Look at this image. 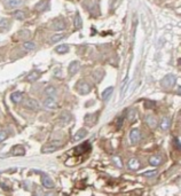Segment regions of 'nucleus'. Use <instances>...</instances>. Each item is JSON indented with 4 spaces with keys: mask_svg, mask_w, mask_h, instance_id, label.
<instances>
[{
    "mask_svg": "<svg viewBox=\"0 0 181 196\" xmlns=\"http://www.w3.org/2000/svg\"><path fill=\"white\" fill-rule=\"evenodd\" d=\"M23 48H24L25 51H33V49L36 48V45H34L33 43H31V41H25V43L23 44Z\"/></svg>",
    "mask_w": 181,
    "mask_h": 196,
    "instance_id": "nucleus-27",
    "label": "nucleus"
},
{
    "mask_svg": "<svg viewBox=\"0 0 181 196\" xmlns=\"http://www.w3.org/2000/svg\"><path fill=\"white\" fill-rule=\"evenodd\" d=\"M142 174L145 177H155L157 174V171H147V172H143Z\"/></svg>",
    "mask_w": 181,
    "mask_h": 196,
    "instance_id": "nucleus-31",
    "label": "nucleus"
},
{
    "mask_svg": "<svg viewBox=\"0 0 181 196\" xmlns=\"http://www.w3.org/2000/svg\"><path fill=\"white\" fill-rule=\"evenodd\" d=\"M55 51L57 53H60V54H66V53L69 52V46L68 45H60V46H57L55 48Z\"/></svg>",
    "mask_w": 181,
    "mask_h": 196,
    "instance_id": "nucleus-26",
    "label": "nucleus"
},
{
    "mask_svg": "<svg viewBox=\"0 0 181 196\" xmlns=\"http://www.w3.org/2000/svg\"><path fill=\"white\" fill-rule=\"evenodd\" d=\"M136 118H138V111H136V109H130V111L127 114V119L131 123H133L134 120H136Z\"/></svg>",
    "mask_w": 181,
    "mask_h": 196,
    "instance_id": "nucleus-21",
    "label": "nucleus"
},
{
    "mask_svg": "<svg viewBox=\"0 0 181 196\" xmlns=\"http://www.w3.org/2000/svg\"><path fill=\"white\" fill-rule=\"evenodd\" d=\"M24 107H26L29 109H32V110H39L40 109V104L34 99H28V100H25Z\"/></svg>",
    "mask_w": 181,
    "mask_h": 196,
    "instance_id": "nucleus-3",
    "label": "nucleus"
},
{
    "mask_svg": "<svg viewBox=\"0 0 181 196\" xmlns=\"http://www.w3.org/2000/svg\"><path fill=\"white\" fill-rule=\"evenodd\" d=\"M161 162H162V157L159 155H155V156H151L149 158V163L153 166H158L161 164Z\"/></svg>",
    "mask_w": 181,
    "mask_h": 196,
    "instance_id": "nucleus-18",
    "label": "nucleus"
},
{
    "mask_svg": "<svg viewBox=\"0 0 181 196\" xmlns=\"http://www.w3.org/2000/svg\"><path fill=\"white\" fill-rule=\"evenodd\" d=\"M39 77H40V72H39V71H33V72H31V74H29V75L26 76L25 80H26V82H30V83H33V82L38 80Z\"/></svg>",
    "mask_w": 181,
    "mask_h": 196,
    "instance_id": "nucleus-12",
    "label": "nucleus"
},
{
    "mask_svg": "<svg viewBox=\"0 0 181 196\" xmlns=\"http://www.w3.org/2000/svg\"><path fill=\"white\" fill-rule=\"evenodd\" d=\"M22 99H23V94H22L21 92H14V93H11V94H10V100H11L14 103H18V102H21V101H22Z\"/></svg>",
    "mask_w": 181,
    "mask_h": 196,
    "instance_id": "nucleus-19",
    "label": "nucleus"
},
{
    "mask_svg": "<svg viewBox=\"0 0 181 196\" xmlns=\"http://www.w3.org/2000/svg\"><path fill=\"white\" fill-rule=\"evenodd\" d=\"M82 25H83V21H82L80 14L77 11V13H76V16H75V28H76V29H80Z\"/></svg>",
    "mask_w": 181,
    "mask_h": 196,
    "instance_id": "nucleus-24",
    "label": "nucleus"
},
{
    "mask_svg": "<svg viewBox=\"0 0 181 196\" xmlns=\"http://www.w3.org/2000/svg\"><path fill=\"white\" fill-rule=\"evenodd\" d=\"M44 107L46 109H48V110H53V109H55L57 107V104H56L55 100L53 98H47L44 100Z\"/></svg>",
    "mask_w": 181,
    "mask_h": 196,
    "instance_id": "nucleus-7",
    "label": "nucleus"
},
{
    "mask_svg": "<svg viewBox=\"0 0 181 196\" xmlns=\"http://www.w3.org/2000/svg\"><path fill=\"white\" fill-rule=\"evenodd\" d=\"M5 5L8 8H16L22 5V0H5Z\"/></svg>",
    "mask_w": 181,
    "mask_h": 196,
    "instance_id": "nucleus-13",
    "label": "nucleus"
},
{
    "mask_svg": "<svg viewBox=\"0 0 181 196\" xmlns=\"http://www.w3.org/2000/svg\"><path fill=\"white\" fill-rule=\"evenodd\" d=\"M52 29L53 30H56V31H61V30H64L66 29V23L61 18H56L52 22Z\"/></svg>",
    "mask_w": 181,
    "mask_h": 196,
    "instance_id": "nucleus-4",
    "label": "nucleus"
},
{
    "mask_svg": "<svg viewBox=\"0 0 181 196\" xmlns=\"http://www.w3.org/2000/svg\"><path fill=\"white\" fill-rule=\"evenodd\" d=\"M112 161L115 162V164H116L118 168H122V166H123V163H122L119 156H113V157H112Z\"/></svg>",
    "mask_w": 181,
    "mask_h": 196,
    "instance_id": "nucleus-30",
    "label": "nucleus"
},
{
    "mask_svg": "<svg viewBox=\"0 0 181 196\" xmlns=\"http://www.w3.org/2000/svg\"><path fill=\"white\" fill-rule=\"evenodd\" d=\"M176 80H177L176 76L172 75V74H169V75H166V76L162 79V86H163L164 89H171V87L174 86Z\"/></svg>",
    "mask_w": 181,
    "mask_h": 196,
    "instance_id": "nucleus-1",
    "label": "nucleus"
},
{
    "mask_svg": "<svg viewBox=\"0 0 181 196\" xmlns=\"http://www.w3.org/2000/svg\"><path fill=\"white\" fill-rule=\"evenodd\" d=\"M6 138H7V133H6L3 130H1V133H0V141L3 142V141L6 140Z\"/></svg>",
    "mask_w": 181,
    "mask_h": 196,
    "instance_id": "nucleus-32",
    "label": "nucleus"
},
{
    "mask_svg": "<svg viewBox=\"0 0 181 196\" xmlns=\"http://www.w3.org/2000/svg\"><path fill=\"white\" fill-rule=\"evenodd\" d=\"M70 120H71V115H70L68 111H64V112L61 114V116H60V123H61L62 126L69 124Z\"/></svg>",
    "mask_w": 181,
    "mask_h": 196,
    "instance_id": "nucleus-9",
    "label": "nucleus"
},
{
    "mask_svg": "<svg viewBox=\"0 0 181 196\" xmlns=\"http://www.w3.org/2000/svg\"><path fill=\"white\" fill-rule=\"evenodd\" d=\"M86 134H87V131L85 130V128H80L75 135H74V141H79L80 139H83V138H85L86 137Z\"/></svg>",
    "mask_w": 181,
    "mask_h": 196,
    "instance_id": "nucleus-17",
    "label": "nucleus"
},
{
    "mask_svg": "<svg viewBox=\"0 0 181 196\" xmlns=\"http://www.w3.org/2000/svg\"><path fill=\"white\" fill-rule=\"evenodd\" d=\"M122 124H123V117H119V118H118V124H117V128H120V127H122Z\"/></svg>",
    "mask_w": 181,
    "mask_h": 196,
    "instance_id": "nucleus-34",
    "label": "nucleus"
},
{
    "mask_svg": "<svg viewBox=\"0 0 181 196\" xmlns=\"http://www.w3.org/2000/svg\"><path fill=\"white\" fill-rule=\"evenodd\" d=\"M45 93L48 98H55L56 97V89L54 86H47L45 90Z\"/></svg>",
    "mask_w": 181,
    "mask_h": 196,
    "instance_id": "nucleus-20",
    "label": "nucleus"
},
{
    "mask_svg": "<svg viewBox=\"0 0 181 196\" xmlns=\"http://www.w3.org/2000/svg\"><path fill=\"white\" fill-rule=\"evenodd\" d=\"M78 70H79V62H78V61H74V62H71V63L69 64L68 71H69V74H70V76L76 75V74L78 72Z\"/></svg>",
    "mask_w": 181,
    "mask_h": 196,
    "instance_id": "nucleus-8",
    "label": "nucleus"
},
{
    "mask_svg": "<svg viewBox=\"0 0 181 196\" xmlns=\"http://www.w3.org/2000/svg\"><path fill=\"white\" fill-rule=\"evenodd\" d=\"M146 123L149 125V127H151V128H155L156 126H157V119L154 117V116H151V115H148L147 117H146Z\"/></svg>",
    "mask_w": 181,
    "mask_h": 196,
    "instance_id": "nucleus-16",
    "label": "nucleus"
},
{
    "mask_svg": "<svg viewBox=\"0 0 181 196\" xmlns=\"http://www.w3.org/2000/svg\"><path fill=\"white\" fill-rule=\"evenodd\" d=\"M140 138H141V133L139 128H133L130 132V140L132 143H138L140 141Z\"/></svg>",
    "mask_w": 181,
    "mask_h": 196,
    "instance_id": "nucleus-5",
    "label": "nucleus"
},
{
    "mask_svg": "<svg viewBox=\"0 0 181 196\" xmlns=\"http://www.w3.org/2000/svg\"><path fill=\"white\" fill-rule=\"evenodd\" d=\"M112 92H113V87H108V89H105L104 92L102 93V99H103L104 101L109 100V98H110L111 94H112Z\"/></svg>",
    "mask_w": 181,
    "mask_h": 196,
    "instance_id": "nucleus-23",
    "label": "nucleus"
},
{
    "mask_svg": "<svg viewBox=\"0 0 181 196\" xmlns=\"http://www.w3.org/2000/svg\"><path fill=\"white\" fill-rule=\"evenodd\" d=\"M77 90H78V92H79L82 95H86V94L90 93L92 89H90L88 83H86V82H84V80H79L78 84H77Z\"/></svg>",
    "mask_w": 181,
    "mask_h": 196,
    "instance_id": "nucleus-2",
    "label": "nucleus"
},
{
    "mask_svg": "<svg viewBox=\"0 0 181 196\" xmlns=\"http://www.w3.org/2000/svg\"><path fill=\"white\" fill-rule=\"evenodd\" d=\"M0 26H1V30H2V31L8 30L9 26H10V22H9L7 18L2 17V18H1V22H0Z\"/></svg>",
    "mask_w": 181,
    "mask_h": 196,
    "instance_id": "nucleus-25",
    "label": "nucleus"
},
{
    "mask_svg": "<svg viewBox=\"0 0 181 196\" xmlns=\"http://www.w3.org/2000/svg\"><path fill=\"white\" fill-rule=\"evenodd\" d=\"M14 17H15L16 20L22 21V20H24V18H25V14H24L22 10H16V11L14 13Z\"/></svg>",
    "mask_w": 181,
    "mask_h": 196,
    "instance_id": "nucleus-29",
    "label": "nucleus"
},
{
    "mask_svg": "<svg viewBox=\"0 0 181 196\" xmlns=\"http://www.w3.org/2000/svg\"><path fill=\"white\" fill-rule=\"evenodd\" d=\"M41 182H43V186L46 187V188H48V189H51V188L54 187V181H53V180L51 179V177H48L47 174H44V176L41 177Z\"/></svg>",
    "mask_w": 181,
    "mask_h": 196,
    "instance_id": "nucleus-6",
    "label": "nucleus"
},
{
    "mask_svg": "<svg viewBox=\"0 0 181 196\" xmlns=\"http://www.w3.org/2000/svg\"><path fill=\"white\" fill-rule=\"evenodd\" d=\"M11 154L15 156H23L25 154V149L22 146H15L11 149Z\"/></svg>",
    "mask_w": 181,
    "mask_h": 196,
    "instance_id": "nucleus-15",
    "label": "nucleus"
},
{
    "mask_svg": "<svg viewBox=\"0 0 181 196\" xmlns=\"http://www.w3.org/2000/svg\"><path fill=\"white\" fill-rule=\"evenodd\" d=\"M96 118H97V112L86 115V117H85V123H86L87 125H94V124L96 123Z\"/></svg>",
    "mask_w": 181,
    "mask_h": 196,
    "instance_id": "nucleus-11",
    "label": "nucleus"
},
{
    "mask_svg": "<svg viewBox=\"0 0 181 196\" xmlns=\"http://www.w3.org/2000/svg\"><path fill=\"white\" fill-rule=\"evenodd\" d=\"M140 162H139V160L138 158H135V157H133V158H131L130 161H128V168L131 169V170H133V171H136V170H139L140 169Z\"/></svg>",
    "mask_w": 181,
    "mask_h": 196,
    "instance_id": "nucleus-10",
    "label": "nucleus"
},
{
    "mask_svg": "<svg viewBox=\"0 0 181 196\" xmlns=\"http://www.w3.org/2000/svg\"><path fill=\"white\" fill-rule=\"evenodd\" d=\"M59 148H60V147H59L57 145H53V146H46V147H44V148L41 149V153H45V154H47V153H53V151H56Z\"/></svg>",
    "mask_w": 181,
    "mask_h": 196,
    "instance_id": "nucleus-22",
    "label": "nucleus"
},
{
    "mask_svg": "<svg viewBox=\"0 0 181 196\" xmlns=\"http://www.w3.org/2000/svg\"><path fill=\"white\" fill-rule=\"evenodd\" d=\"M178 93H179V94H180V95H181V87H180V89H179V90H178Z\"/></svg>",
    "mask_w": 181,
    "mask_h": 196,
    "instance_id": "nucleus-35",
    "label": "nucleus"
},
{
    "mask_svg": "<svg viewBox=\"0 0 181 196\" xmlns=\"http://www.w3.org/2000/svg\"><path fill=\"white\" fill-rule=\"evenodd\" d=\"M66 36L64 34H62V33H57V34H54L52 38H51V43H57V41H60V40H62L63 38H64Z\"/></svg>",
    "mask_w": 181,
    "mask_h": 196,
    "instance_id": "nucleus-28",
    "label": "nucleus"
},
{
    "mask_svg": "<svg viewBox=\"0 0 181 196\" xmlns=\"http://www.w3.org/2000/svg\"><path fill=\"white\" fill-rule=\"evenodd\" d=\"M127 82H128V78L126 77V78L124 79V82H123V85H122V97L124 95V89H125V86L127 85Z\"/></svg>",
    "mask_w": 181,
    "mask_h": 196,
    "instance_id": "nucleus-33",
    "label": "nucleus"
},
{
    "mask_svg": "<svg viewBox=\"0 0 181 196\" xmlns=\"http://www.w3.org/2000/svg\"><path fill=\"white\" fill-rule=\"evenodd\" d=\"M170 125H171V122H170V118L167 117H164L161 119V123H159V127L163 130V131H166L170 128Z\"/></svg>",
    "mask_w": 181,
    "mask_h": 196,
    "instance_id": "nucleus-14",
    "label": "nucleus"
}]
</instances>
